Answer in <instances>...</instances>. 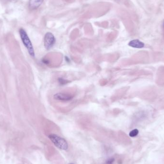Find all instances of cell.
<instances>
[{"label": "cell", "instance_id": "4", "mask_svg": "<svg viewBox=\"0 0 164 164\" xmlns=\"http://www.w3.org/2000/svg\"><path fill=\"white\" fill-rule=\"evenodd\" d=\"M73 96L69 94L64 93H58L53 96V98L56 100L67 101L72 100Z\"/></svg>", "mask_w": 164, "mask_h": 164}, {"label": "cell", "instance_id": "12", "mask_svg": "<svg viewBox=\"0 0 164 164\" xmlns=\"http://www.w3.org/2000/svg\"><path fill=\"white\" fill-rule=\"evenodd\" d=\"M4 1H10V0H4Z\"/></svg>", "mask_w": 164, "mask_h": 164}, {"label": "cell", "instance_id": "10", "mask_svg": "<svg viewBox=\"0 0 164 164\" xmlns=\"http://www.w3.org/2000/svg\"><path fill=\"white\" fill-rule=\"evenodd\" d=\"M42 62L43 64H45L46 65L49 64L50 63V61L49 59L47 58H43L42 59Z\"/></svg>", "mask_w": 164, "mask_h": 164}, {"label": "cell", "instance_id": "6", "mask_svg": "<svg viewBox=\"0 0 164 164\" xmlns=\"http://www.w3.org/2000/svg\"><path fill=\"white\" fill-rule=\"evenodd\" d=\"M128 45L130 47L134 48H137V49L143 48L145 46V44L144 42H142L138 40H132L131 41H130Z\"/></svg>", "mask_w": 164, "mask_h": 164}, {"label": "cell", "instance_id": "11", "mask_svg": "<svg viewBox=\"0 0 164 164\" xmlns=\"http://www.w3.org/2000/svg\"><path fill=\"white\" fill-rule=\"evenodd\" d=\"M65 60H66V61H67V62H70V60L69 58L68 57L65 56Z\"/></svg>", "mask_w": 164, "mask_h": 164}, {"label": "cell", "instance_id": "9", "mask_svg": "<svg viewBox=\"0 0 164 164\" xmlns=\"http://www.w3.org/2000/svg\"><path fill=\"white\" fill-rule=\"evenodd\" d=\"M114 161H115V159L114 158H110L106 161V164H112L114 163Z\"/></svg>", "mask_w": 164, "mask_h": 164}, {"label": "cell", "instance_id": "7", "mask_svg": "<svg viewBox=\"0 0 164 164\" xmlns=\"http://www.w3.org/2000/svg\"><path fill=\"white\" fill-rule=\"evenodd\" d=\"M139 134V130L137 129H135L130 132L129 136L131 137H134L136 136Z\"/></svg>", "mask_w": 164, "mask_h": 164}, {"label": "cell", "instance_id": "13", "mask_svg": "<svg viewBox=\"0 0 164 164\" xmlns=\"http://www.w3.org/2000/svg\"><path fill=\"white\" fill-rule=\"evenodd\" d=\"M73 164V163H71V164Z\"/></svg>", "mask_w": 164, "mask_h": 164}, {"label": "cell", "instance_id": "5", "mask_svg": "<svg viewBox=\"0 0 164 164\" xmlns=\"http://www.w3.org/2000/svg\"><path fill=\"white\" fill-rule=\"evenodd\" d=\"M44 0H29V7L32 10L37 9L42 4Z\"/></svg>", "mask_w": 164, "mask_h": 164}, {"label": "cell", "instance_id": "2", "mask_svg": "<svg viewBox=\"0 0 164 164\" xmlns=\"http://www.w3.org/2000/svg\"><path fill=\"white\" fill-rule=\"evenodd\" d=\"M49 138L52 143L57 148L63 150H67L68 149V144L65 139L57 134H51L49 136Z\"/></svg>", "mask_w": 164, "mask_h": 164}, {"label": "cell", "instance_id": "3", "mask_svg": "<svg viewBox=\"0 0 164 164\" xmlns=\"http://www.w3.org/2000/svg\"><path fill=\"white\" fill-rule=\"evenodd\" d=\"M56 42V38L52 33L50 32H47L44 38V44L45 48L49 50L51 49Z\"/></svg>", "mask_w": 164, "mask_h": 164}, {"label": "cell", "instance_id": "8", "mask_svg": "<svg viewBox=\"0 0 164 164\" xmlns=\"http://www.w3.org/2000/svg\"><path fill=\"white\" fill-rule=\"evenodd\" d=\"M58 81L61 85H64L67 84V83H68L70 82L69 81L67 80L66 79H64L63 78H61V77L58 79Z\"/></svg>", "mask_w": 164, "mask_h": 164}, {"label": "cell", "instance_id": "1", "mask_svg": "<svg viewBox=\"0 0 164 164\" xmlns=\"http://www.w3.org/2000/svg\"><path fill=\"white\" fill-rule=\"evenodd\" d=\"M19 34H20V36L23 44L28 49L29 54L31 56L34 57L35 55L34 49L32 42L28 36V34L26 32V31L23 28H20L19 30Z\"/></svg>", "mask_w": 164, "mask_h": 164}]
</instances>
